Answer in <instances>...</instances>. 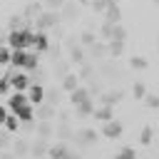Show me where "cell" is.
<instances>
[{
    "label": "cell",
    "instance_id": "obj_1",
    "mask_svg": "<svg viewBox=\"0 0 159 159\" xmlns=\"http://www.w3.org/2000/svg\"><path fill=\"white\" fill-rule=\"evenodd\" d=\"M32 30H27V27H22V30H15V32H10L7 35V47L10 50H30L32 47Z\"/></svg>",
    "mask_w": 159,
    "mask_h": 159
},
{
    "label": "cell",
    "instance_id": "obj_2",
    "mask_svg": "<svg viewBox=\"0 0 159 159\" xmlns=\"http://www.w3.org/2000/svg\"><path fill=\"white\" fill-rule=\"evenodd\" d=\"M62 20V15H60V10H45V12H40L32 22H35V27L40 30V32H45V30H50V27H55L57 22Z\"/></svg>",
    "mask_w": 159,
    "mask_h": 159
},
{
    "label": "cell",
    "instance_id": "obj_3",
    "mask_svg": "<svg viewBox=\"0 0 159 159\" xmlns=\"http://www.w3.org/2000/svg\"><path fill=\"white\" fill-rule=\"evenodd\" d=\"M7 77H10V87H12V92H27L30 89V84H32V80L25 75V72H7Z\"/></svg>",
    "mask_w": 159,
    "mask_h": 159
},
{
    "label": "cell",
    "instance_id": "obj_4",
    "mask_svg": "<svg viewBox=\"0 0 159 159\" xmlns=\"http://www.w3.org/2000/svg\"><path fill=\"white\" fill-rule=\"evenodd\" d=\"M102 137H104V139H119V137H122V124H119L117 119L104 122V124H102Z\"/></svg>",
    "mask_w": 159,
    "mask_h": 159
},
{
    "label": "cell",
    "instance_id": "obj_5",
    "mask_svg": "<svg viewBox=\"0 0 159 159\" xmlns=\"http://www.w3.org/2000/svg\"><path fill=\"white\" fill-rule=\"evenodd\" d=\"M25 104H30L27 92H12V94H10V99H7V109H10V112H17V109H20V107H25Z\"/></svg>",
    "mask_w": 159,
    "mask_h": 159
},
{
    "label": "cell",
    "instance_id": "obj_6",
    "mask_svg": "<svg viewBox=\"0 0 159 159\" xmlns=\"http://www.w3.org/2000/svg\"><path fill=\"white\" fill-rule=\"evenodd\" d=\"M32 50H35V52H45V50H50V37H47L45 32L37 30V32L32 35Z\"/></svg>",
    "mask_w": 159,
    "mask_h": 159
},
{
    "label": "cell",
    "instance_id": "obj_7",
    "mask_svg": "<svg viewBox=\"0 0 159 159\" xmlns=\"http://www.w3.org/2000/svg\"><path fill=\"white\" fill-rule=\"evenodd\" d=\"M45 94H47V92H45V89H42L40 84H35V82H32V84H30V89H27L30 104H37V107H40V104L45 102Z\"/></svg>",
    "mask_w": 159,
    "mask_h": 159
},
{
    "label": "cell",
    "instance_id": "obj_8",
    "mask_svg": "<svg viewBox=\"0 0 159 159\" xmlns=\"http://www.w3.org/2000/svg\"><path fill=\"white\" fill-rule=\"evenodd\" d=\"M27 52H30V50H12L10 65H12L15 70H25V65H27Z\"/></svg>",
    "mask_w": 159,
    "mask_h": 159
},
{
    "label": "cell",
    "instance_id": "obj_9",
    "mask_svg": "<svg viewBox=\"0 0 159 159\" xmlns=\"http://www.w3.org/2000/svg\"><path fill=\"white\" fill-rule=\"evenodd\" d=\"M12 114H17V119H20L22 124H30V122L35 119V104H25V107H20V109L12 112Z\"/></svg>",
    "mask_w": 159,
    "mask_h": 159
},
{
    "label": "cell",
    "instance_id": "obj_10",
    "mask_svg": "<svg viewBox=\"0 0 159 159\" xmlns=\"http://www.w3.org/2000/svg\"><path fill=\"white\" fill-rule=\"evenodd\" d=\"M119 20H122V10H119V5H109V7L104 10V22L119 25Z\"/></svg>",
    "mask_w": 159,
    "mask_h": 159
},
{
    "label": "cell",
    "instance_id": "obj_11",
    "mask_svg": "<svg viewBox=\"0 0 159 159\" xmlns=\"http://www.w3.org/2000/svg\"><path fill=\"white\" fill-rule=\"evenodd\" d=\"M77 142H80L82 147H89V144L97 142V132H94V129H82V132L77 134Z\"/></svg>",
    "mask_w": 159,
    "mask_h": 159
},
{
    "label": "cell",
    "instance_id": "obj_12",
    "mask_svg": "<svg viewBox=\"0 0 159 159\" xmlns=\"http://www.w3.org/2000/svg\"><path fill=\"white\" fill-rule=\"evenodd\" d=\"M75 109H77V114H82V117H89V114H94V109H97V107H94V99L89 97V99L80 102V104H77Z\"/></svg>",
    "mask_w": 159,
    "mask_h": 159
},
{
    "label": "cell",
    "instance_id": "obj_13",
    "mask_svg": "<svg viewBox=\"0 0 159 159\" xmlns=\"http://www.w3.org/2000/svg\"><path fill=\"white\" fill-rule=\"evenodd\" d=\"M50 152V147L45 144V139H37L32 147H30V157H35V159H40V157H45Z\"/></svg>",
    "mask_w": 159,
    "mask_h": 159
},
{
    "label": "cell",
    "instance_id": "obj_14",
    "mask_svg": "<svg viewBox=\"0 0 159 159\" xmlns=\"http://www.w3.org/2000/svg\"><path fill=\"white\" fill-rule=\"evenodd\" d=\"M77 87H80V77L77 75H65L62 77V89L65 92H75Z\"/></svg>",
    "mask_w": 159,
    "mask_h": 159
},
{
    "label": "cell",
    "instance_id": "obj_15",
    "mask_svg": "<svg viewBox=\"0 0 159 159\" xmlns=\"http://www.w3.org/2000/svg\"><path fill=\"white\" fill-rule=\"evenodd\" d=\"M84 99H89V89H84V87H77L75 92H70V102L77 107L80 102H84Z\"/></svg>",
    "mask_w": 159,
    "mask_h": 159
},
{
    "label": "cell",
    "instance_id": "obj_16",
    "mask_svg": "<svg viewBox=\"0 0 159 159\" xmlns=\"http://www.w3.org/2000/svg\"><path fill=\"white\" fill-rule=\"evenodd\" d=\"M94 119H102V122H109V119H114V107H107V104H102L99 109H94Z\"/></svg>",
    "mask_w": 159,
    "mask_h": 159
},
{
    "label": "cell",
    "instance_id": "obj_17",
    "mask_svg": "<svg viewBox=\"0 0 159 159\" xmlns=\"http://www.w3.org/2000/svg\"><path fill=\"white\" fill-rule=\"evenodd\" d=\"M122 92H107V94H102V104H107V107H114V104H119L122 102Z\"/></svg>",
    "mask_w": 159,
    "mask_h": 159
},
{
    "label": "cell",
    "instance_id": "obj_18",
    "mask_svg": "<svg viewBox=\"0 0 159 159\" xmlns=\"http://www.w3.org/2000/svg\"><path fill=\"white\" fill-rule=\"evenodd\" d=\"M129 67H132V70H147V67H149V60L142 57V55H134V57L129 60Z\"/></svg>",
    "mask_w": 159,
    "mask_h": 159
},
{
    "label": "cell",
    "instance_id": "obj_19",
    "mask_svg": "<svg viewBox=\"0 0 159 159\" xmlns=\"http://www.w3.org/2000/svg\"><path fill=\"white\" fill-rule=\"evenodd\" d=\"M40 12H45V10H42V5H40V2H30V5L25 7V12H22V15H25V17H32V20H35V17L40 15Z\"/></svg>",
    "mask_w": 159,
    "mask_h": 159
},
{
    "label": "cell",
    "instance_id": "obj_20",
    "mask_svg": "<svg viewBox=\"0 0 159 159\" xmlns=\"http://www.w3.org/2000/svg\"><path fill=\"white\" fill-rule=\"evenodd\" d=\"M22 20H25V15H12V17H10V22H7V32L22 30V27H25V25H22Z\"/></svg>",
    "mask_w": 159,
    "mask_h": 159
},
{
    "label": "cell",
    "instance_id": "obj_21",
    "mask_svg": "<svg viewBox=\"0 0 159 159\" xmlns=\"http://www.w3.org/2000/svg\"><path fill=\"white\" fill-rule=\"evenodd\" d=\"M152 142H154V129H152V127H144V129H142V134H139V144L149 147Z\"/></svg>",
    "mask_w": 159,
    "mask_h": 159
},
{
    "label": "cell",
    "instance_id": "obj_22",
    "mask_svg": "<svg viewBox=\"0 0 159 159\" xmlns=\"http://www.w3.org/2000/svg\"><path fill=\"white\" fill-rule=\"evenodd\" d=\"M67 154V147L65 144H57V147H50V152H47V157L50 159H62Z\"/></svg>",
    "mask_w": 159,
    "mask_h": 159
},
{
    "label": "cell",
    "instance_id": "obj_23",
    "mask_svg": "<svg viewBox=\"0 0 159 159\" xmlns=\"http://www.w3.org/2000/svg\"><path fill=\"white\" fill-rule=\"evenodd\" d=\"M20 124H22V122L17 119V114H7V119H5V129H7V132H17Z\"/></svg>",
    "mask_w": 159,
    "mask_h": 159
},
{
    "label": "cell",
    "instance_id": "obj_24",
    "mask_svg": "<svg viewBox=\"0 0 159 159\" xmlns=\"http://www.w3.org/2000/svg\"><path fill=\"white\" fill-rule=\"evenodd\" d=\"M37 134H40V139H47V137L52 134V127H50V122H47V119H42V122L37 124Z\"/></svg>",
    "mask_w": 159,
    "mask_h": 159
},
{
    "label": "cell",
    "instance_id": "obj_25",
    "mask_svg": "<svg viewBox=\"0 0 159 159\" xmlns=\"http://www.w3.org/2000/svg\"><path fill=\"white\" fill-rule=\"evenodd\" d=\"M17 157H27L30 154V144L25 142V139H17V144H15V149H12Z\"/></svg>",
    "mask_w": 159,
    "mask_h": 159
},
{
    "label": "cell",
    "instance_id": "obj_26",
    "mask_svg": "<svg viewBox=\"0 0 159 159\" xmlns=\"http://www.w3.org/2000/svg\"><path fill=\"white\" fill-rule=\"evenodd\" d=\"M114 27H117V25H112V22H104V25H102V30H99V35H102V37L109 42V40L114 37Z\"/></svg>",
    "mask_w": 159,
    "mask_h": 159
},
{
    "label": "cell",
    "instance_id": "obj_27",
    "mask_svg": "<svg viewBox=\"0 0 159 159\" xmlns=\"http://www.w3.org/2000/svg\"><path fill=\"white\" fill-rule=\"evenodd\" d=\"M10 60H12V50H10L7 45H2V47H0V67H2V65H10Z\"/></svg>",
    "mask_w": 159,
    "mask_h": 159
},
{
    "label": "cell",
    "instance_id": "obj_28",
    "mask_svg": "<svg viewBox=\"0 0 159 159\" xmlns=\"http://www.w3.org/2000/svg\"><path fill=\"white\" fill-rule=\"evenodd\" d=\"M80 40H82V45H87V47H92V45H94V42H97V35H94V32H92V30H84V32H82V37H80Z\"/></svg>",
    "mask_w": 159,
    "mask_h": 159
},
{
    "label": "cell",
    "instance_id": "obj_29",
    "mask_svg": "<svg viewBox=\"0 0 159 159\" xmlns=\"http://www.w3.org/2000/svg\"><path fill=\"white\" fill-rule=\"evenodd\" d=\"M89 52H92L94 57H104V55L109 52V45H97V42H94V45L89 47Z\"/></svg>",
    "mask_w": 159,
    "mask_h": 159
},
{
    "label": "cell",
    "instance_id": "obj_30",
    "mask_svg": "<svg viewBox=\"0 0 159 159\" xmlns=\"http://www.w3.org/2000/svg\"><path fill=\"white\" fill-rule=\"evenodd\" d=\"M122 52H124V42L109 40V55H122Z\"/></svg>",
    "mask_w": 159,
    "mask_h": 159
},
{
    "label": "cell",
    "instance_id": "obj_31",
    "mask_svg": "<svg viewBox=\"0 0 159 159\" xmlns=\"http://www.w3.org/2000/svg\"><path fill=\"white\" fill-rule=\"evenodd\" d=\"M37 55H40V52H35V50L27 52V65H25V70H35V67H37Z\"/></svg>",
    "mask_w": 159,
    "mask_h": 159
},
{
    "label": "cell",
    "instance_id": "obj_32",
    "mask_svg": "<svg viewBox=\"0 0 159 159\" xmlns=\"http://www.w3.org/2000/svg\"><path fill=\"white\" fill-rule=\"evenodd\" d=\"M144 104H147L149 109H159V94H147V97H144Z\"/></svg>",
    "mask_w": 159,
    "mask_h": 159
},
{
    "label": "cell",
    "instance_id": "obj_33",
    "mask_svg": "<svg viewBox=\"0 0 159 159\" xmlns=\"http://www.w3.org/2000/svg\"><path fill=\"white\" fill-rule=\"evenodd\" d=\"M89 7H92L94 12H104V10L109 7V2H107V0H92V5H89Z\"/></svg>",
    "mask_w": 159,
    "mask_h": 159
},
{
    "label": "cell",
    "instance_id": "obj_34",
    "mask_svg": "<svg viewBox=\"0 0 159 159\" xmlns=\"http://www.w3.org/2000/svg\"><path fill=\"white\" fill-rule=\"evenodd\" d=\"M52 112H55V109H52V104H45V107H40V109H37V117L50 119V117H52Z\"/></svg>",
    "mask_w": 159,
    "mask_h": 159
},
{
    "label": "cell",
    "instance_id": "obj_35",
    "mask_svg": "<svg viewBox=\"0 0 159 159\" xmlns=\"http://www.w3.org/2000/svg\"><path fill=\"white\" fill-rule=\"evenodd\" d=\"M10 89H12V87H10V77L5 75V77L0 80V97H5V94H7Z\"/></svg>",
    "mask_w": 159,
    "mask_h": 159
},
{
    "label": "cell",
    "instance_id": "obj_36",
    "mask_svg": "<svg viewBox=\"0 0 159 159\" xmlns=\"http://www.w3.org/2000/svg\"><path fill=\"white\" fill-rule=\"evenodd\" d=\"M70 57H72V62H84V52H82L80 47H72V52H70Z\"/></svg>",
    "mask_w": 159,
    "mask_h": 159
},
{
    "label": "cell",
    "instance_id": "obj_37",
    "mask_svg": "<svg viewBox=\"0 0 159 159\" xmlns=\"http://www.w3.org/2000/svg\"><path fill=\"white\" fill-rule=\"evenodd\" d=\"M132 92H134V97H137V99H144V97H147V89H144V84H142V82H137Z\"/></svg>",
    "mask_w": 159,
    "mask_h": 159
},
{
    "label": "cell",
    "instance_id": "obj_38",
    "mask_svg": "<svg viewBox=\"0 0 159 159\" xmlns=\"http://www.w3.org/2000/svg\"><path fill=\"white\" fill-rule=\"evenodd\" d=\"M124 37H127V30H124L122 25H117V27H114V37H112V40H119V42H124Z\"/></svg>",
    "mask_w": 159,
    "mask_h": 159
},
{
    "label": "cell",
    "instance_id": "obj_39",
    "mask_svg": "<svg viewBox=\"0 0 159 159\" xmlns=\"http://www.w3.org/2000/svg\"><path fill=\"white\" fill-rule=\"evenodd\" d=\"M119 157H122V159H137V152H134L132 147H124V149L119 152Z\"/></svg>",
    "mask_w": 159,
    "mask_h": 159
},
{
    "label": "cell",
    "instance_id": "obj_40",
    "mask_svg": "<svg viewBox=\"0 0 159 159\" xmlns=\"http://www.w3.org/2000/svg\"><path fill=\"white\" fill-rule=\"evenodd\" d=\"M65 5V0H45V7L47 10H60Z\"/></svg>",
    "mask_w": 159,
    "mask_h": 159
},
{
    "label": "cell",
    "instance_id": "obj_41",
    "mask_svg": "<svg viewBox=\"0 0 159 159\" xmlns=\"http://www.w3.org/2000/svg\"><path fill=\"white\" fill-rule=\"evenodd\" d=\"M60 15H67V17H72V15H75V5H72V2H65Z\"/></svg>",
    "mask_w": 159,
    "mask_h": 159
},
{
    "label": "cell",
    "instance_id": "obj_42",
    "mask_svg": "<svg viewBox=\"0 0 159 159\" xmlns=\"http://www.w3.org/2000/svg\"><path fill=\"white\" fill-rule=\"evenodd\" d=\"M5 119H7V107L0 104V124H5Z\"/></svg>",
    "mask_w": 159,
    "mask_h": 159
},
{
    "label": "cell",
    "instance_id": "obj_43",
    "mask_svg": "<svg viewBox=\"0 0 159 159\" xmlns=\"http://www.w3.org/2000/svg\"><path fill=\"white\" fill-rule=\"evenodd\" d=\"M7 35H10V32H0V47L7 45Z\"/></svg>",
    "mask_w": 159,
    "mask_h": 159
},
{
    "label": "cell",
    "instance_id": "obj_44",
    "mask_svg": "<svg viewBox=\"0 0 159 159\" xmlns=\"http://www.w3.org/2000/svg\"><path fill=\"white\" fill-rule=\"evenodd\" d=\"M0 159H17V154H10V152H2Z\"/></svg>",
    "mask_w": 159,
    "mask_h": 159
},
{
    "label": "cell",
    "instance_id": "obj_45",
    "mask_svg": "<svg viewBox=\"0 0 159 159\" xmlns=\"http://www.w3.org/2000/svg\"><path fill=\"white\" fill-rule=\"evenodd\" d=\"M62 159H80V157H77V154H75V152H70V149H67V154H65V157H62Z\"/></svg>",
    "mask_w": 159,
    "mask_h": 159
},
{
    "label": "cell",
    "instance_id": "obj_46",
    "mask_svg": "<svg viewBox=\"0 0 159 159\" xmlns=\"http://www.w3.org/2000/svg\"><path fill=\"white\" fill-rule=\"evenodd\" d=\"M77 5H92V0H75Z\"/></svg>",
    "mask_w": 159,
    "mask_h": 159
},
{
    "label": "cell",
    "instance_id": "obj_47",
    "mask_svg": "<svg viewBox=\"0 0 159 159\" xmlns=\"http://www.w3.org/2000/svg\"><path fill=\"white\" fill-rule=\"evenodd\" d=\"M107 2H109V5H117V0H107Z\"/></svg>",
    "mask_w": 159,
    "mask_h": 159
},
{
    "label": "cell",
    "instance_id": "obj_48",
    "mask_svg": "<svg viewBox=\"0 0 159 159\" xmlns=\"http://www.w3.org/2000/svg\"><path fill=\"white\" fill-rule=\"evenodd\" d=\"M114 159H122V157H119V154H117V157H114Z\"/></svg>",
    "mask_w": 159,
    "mask_h": 159
},
{
    "label": "cell",
    "instance_id": "obj_49",
    "mask_svg": "<svg viewBox=\"0 0 159 159\" xmlns=\"http://www.w3.org/2000/svg\"><path fill=\"white\" fill-rule=\"evenodd\" d=\"M154 5H159V0H154Z\"/></svg>",
    "mask_w": 159,
    "mask_h": 159
},
{
    "label": "cell",
    "instance_id": "obj_50",
    "mask_svg": "<svg viewBox=\"0 0 159 159\" xmlns=\"http://www.w3.org/2000/svg\"><path fill=\"white\" fill-rule=\"evenodd\" d=\"M2 77H5V75H2V72H0V80H2Z\"/></svg>",
    "mask_w": 159,
    "mask_h": 159
}]
</instances>
